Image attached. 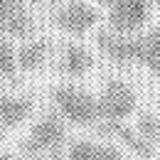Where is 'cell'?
Returning <instances> with one entry per match:
<instances>
[{"instance_id": "6da1fadb", "label": "cell", "mask_w": 160, "mask_h": 160, "mask_svg": "<svg viewBox=\"0 0 160 160\" xmlns=\"http://www.w3.org/2000/svg\"><path fill=\"white\" fill-rule=\"evenodd\" d=\"M54 106L62 118L74 126H91L101 118L99 116V99H94L89 91L79 86H59L54 89Z\"/></svg>"}, {"instance_id": "7a4b0ae2", "label": "cell", "mask_w": 160, "mask_h": 160, "mask_svg": "<svg viewBox=\"0 0 160 160\" xmlns=\"http://www.w3.org/2000/svg\"><path fill=\"white\" fill-rule=\"evenodd\" d=\"M136 111V91L121 79H111L99 96V121H126Z\"/></svg>"}, {"instance_id": "3957f363", "label": "cell", "mask_w": 160, "mask_h": 160, "mask_svg": "<svg viewBox=\"0 0 160 160\" xmlns=\"http://www.w3.org/2000/svg\"><path fill=\"white\" fill-rule=\"evenodd\" d=\"M67 138V128L62 123L59 116H44L40 118L32 131H30V138L25 143V150L30 155H40V153H54Z\"/></svg>"}, {"instance_id": "277c9868", "label": "cell", "mask_w": 160, "mask_h": 160, "mask_svg": "<svg viewBox=\"0 0 160 160\" xmlns=\"http://www.w3.org/2000/svg\"><path fill=\"white\" fill-rule=\"evenodd\" d=\"M101 52L116 64H133L140 62L143 52V40L140 37H128L123 32H103L99 37Z\"/></svg>"}, {"instance_id": "5b68a950", "label": "cell", "mask_w": 160, "mask_h": 160, "mask_svg": "<svg viewBox=\"0 0 160 160\" xmlns=\"http://www.w3.org/2000/svg\"><path fill=\"white\" fill-rule=\"evenodd\" d=\"M148 18V0H116L111 5V25L116 32H136L145 25Z\"/></svg>"}, {"instance_id": "8992f818", "label": "cell", "mask_w": 160, "mask_h": 160, "mask_svg": "<svg viewBox=\"0 0 160 160\" xmlns=\"http://www.w3.org/2000/svg\"><path fill=\"white\" fill-rule=\"evenodd\" d=\"M57 25L72 35H81L96 25V10L86 2H72L57 15Z\"/></svg>"}, {"instance_id": "52a82bcc", "label": "cell", "mask_w": 160, "mask_h": 160, "mask_svg": "<svg viewBox=\"0 0 160 160\" xmlns=\"http://www.w3.org/2000/svg\"><path fill=\"white\" fill-rule=\"evenodd\" d=\"M30 111H32V101L30 99L10 96V94H2V91H0V121H2L8 128L20 126L22 121L30 116Z\"/></svg>"}, {"instance_id": "ba28073f", "label": "cell", "mask_w": 160, "mask_h": 160, "mask_svg": "<svg viewBox=\"0 0 160 160\" xmlns=\"http://www.w3.org/2000/svg\"><path fill=\"white\" fill-rule=\"evenodd\" d=\"M91 54L79 47V44H69L67 49H64V54H62V69L69 74V77H81V74H86L89 69H91Z\"/></svg>"}, {"instance_id": "9c48e42d", "label": "cell", "mask_w": 160, "mask_h": 160, "mask_svg": "<svg viewBox=\"0 0 160 160\" xmlns=\"http://www.w3.org/2000/svg\"><path fill=\"white\" fill-rule=\"evenodd\" d=\"M143 40V52H140V64H145L155 77L160 79V25H155Z\"/></svg>"}, {"instance_id": "30bf717a", "label": "cell", "mask_w": 160, "mask_h": 160, "mask_svg": "<svg viewBox=\"0 0 160 160\" xmlns=\"http://www.w3.org/2000/svg\"><path fill=\"white\" fill-rule=\"evenodd\" d=\"M44 57H47V44L44 42H27L18 52V67L32 72V69H37L44 62Z\"/></svg>"}, {"instance_id": "8fae6325", "label": "cell", "mask_w": 160, "mask_h": 160, "mask_svg": "<svg viewBox=\"0 0 160 160\" xmlns=\"http://www.w3.org/2000/svg\"><path fill=\"white\" fill-rule=\"evenodd\" d=\"M136 131H138L148 143H153L155 148L160 145V116L155 113H143L136 123Z\"/></svg>"}, {"instance_id": "7c38bea8", "label": "cell", "mask_w": 160, "mask_h": 160, "mask_svg": "<svg viewBox=\"0 0 160 160\" xmlns=\"http://www.w3.org/2000/svg\"><path fill=\"white\" fill-rule=\"evenodd\" d=\"M18 72V54L10 44H0V77H15Z\"/></svg>"}, {"instance_id": "4fadbf2b", "label": "cell", "mask_w": 160, "mask_h": 160, "mask_svg": "<svg viewBox=\"0 0 160 160\" xmlns=\"http://www.w3.org/2000/svg\"><path fill=\"white\" fill-rule=\"evenodd\" d=\"M99 160H123V153L118 148H113V145H101Z\"/></svg>"}, {"instance_id": "5bb4252c", "label": "cell", "mask_w": 160, "mask_h": 160, "mask_svg": "<svg viewBox=\"0 0 160 160\" xmlns=\"http://www.w3.org/2000/svg\"><path fill=\"white\" fill-rule=\"evenodd\" d=\"M101 5H108V8H111V5H113V2H116V0H99Z\"/></svg>"}, {"instance_id": "9a60e30c", "label": "cell", "mask_w": 160, "mask_h": 160, "mask_svg": "<svg viewBox=\"0 0 160 160\" xmlns=\"http://www.w3.org/2000/svg\"><path fill=\"white\" fill-rule=\"evenodd\" d=\"M0 160H15L12 155H0Z\"/></svg>"}, {"instance_id": "2e32d148", "label": "cell", "mask_w": 160, "mask_h": 160, "mask_svg": "<svg viewBox=\"0 0 160 160\" xmlns=\"http://www.w3.org/2000/svg\"><path fill=\"white\" fill-rule=\"evenodd\" d=\"M155 2H158V8H160V0H155Z\"/></svg>"}, {"instance_id": "e0dca14e", "label": "cell", "mask_w": 160, "mask_h": 160, "mask_svg": "<svg viewBox=\"0 0 160 160\" xmlns=\"http://www.w3.org/2000/svg\"><path fill=\"white\" fill-rule=\"evenodd\" d=\"M54 2H62V0H54Z\"/></svg>"}, {"instance_id": "ac0fdd59", "label": "cell", "mask_w": 160, "mask_h": 160, "mask_svg": "<svg viewBox=\"0 0 160 160\" xmlns=\"http://www.w3.org/2000/svg\"><path fill=\"white\" fill-rule=\"evenodd\" d=\"M32 160H37V158H32Z\"/></svg>"}]
</instances>
